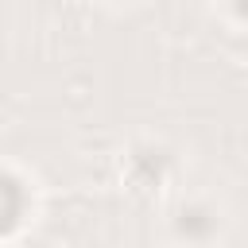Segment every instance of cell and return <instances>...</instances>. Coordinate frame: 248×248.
I'll return each instance as SVG.
<instances>
[{
	"instance_id": "obj_1",
	"label": "cell",
	"mask_w": 248,
	"mask_h": 248,
	"mask_svg": "<svg viewBox=\"0 0 248 248\" xmlns=\"http://www.w3.org/2000/svg\"><path fill=\"white\" fill-rule=\"evenodd\" d=\"M16 209H19V190L8 178H0V225H8L16 217Z\"/></svg>"
}]
</instances>
